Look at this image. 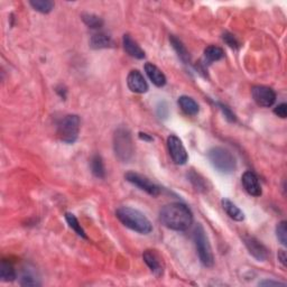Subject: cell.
I'll list each match as a JSON object with an SVG mask.
<instances>
[{
    "mask_svg": "<svg viewBox=\"0 0 287 287\" xmlns=\"http://www.w3.org/2000/svg\"><path fill=\"white\" fill-rule=\"evenodd\" d=\"M159 220L170 230L185 231L193 223V213L187 205L181 202H174L160 210Z\"/></svg>",
    "mask_w": 287,
    "mask_h": 287,
    "instance_id": "obj_1",
    "label": "cell"
},
{
    "mask_svg": "<svg viewBox=\"0 0 287 287\" xmlns=\"http://www.w3.org/2000/svg\"><path fill=\"white\" fill-rule=\"evenodd\" d=\"M116 215L125 227L132 229L141 235H148L152 230L149 220L137 209L130 208V206H121L116 211Z\"/></svg>",
    "mask_w": 287,
    "mask_h": 287,
    "instance_id": "obj_2",
    "label": "cell"
},
{
    "mask_svg": "<svg viewBox=\"0 0 287 287\" xmlns=\"http://www.w3.org/2000/svg\"><path fill=\"white\" fill-rule=\"evenodd\" d=\"M208 158L211 165L222 174H230L235 172L237 167V161L235 156L230 150L223 147H213L208 151Z\"/></svg>",
    "mask_w": 287,
    "mask_h": 287,
    "instance_id": "obj_3",
    "label": "cell"
},
{
    "mask_svg": "<svg viewBox=\"0 0 287 287\" xmlns=\"http://www.w3.org/2000/svg\"><path fill=\"white\" fill-rule=\"evenodd\" d=\"M114 149L118 159L127 163L134 155V144L132 134L125 127H119L114 135Z\"/></svg>",
    "mask_w": 287,
    "mask_h": 287,
    "instance_id": "obj_4",
    "label": "cell"
},
{
    "mask_svg": "<svg viewBox=\"0 0 287 287\" xmlns=\"http://www.w3.org/2000/svg\"><path fill=\"white\" fill-rule=\"evenodd\" d=\"M193 239H194V244L196 247L197 255L201 263L204 265L205 267H212L214 264V258L212 254V248L206 236L204 228L201 226L200 223H197V226L194 229L193 232Z\"/></svg>",
    "mask_w": 287,
    "mask_h": 287,
    "instance_id": "obj_5",
    "label": "cell"
},
{
    "mask_svg": "<svg viewBox=\"0 0 287 287\" xmlns=\"http://www.w3.org/2000/svg\"><path fill=\"white\" fill-rule=\"evenodd\" d=\"M80 133V118L76 115H67L57 125V136L63 143L73 144Z\"/></svg>",
    "mask_w": 287,
    "mask_h": 287,
    "instance_id": "obj_6",
    "label": "cell"
},
{
    "mask_svg": "<svg viewBox=\"0 0 287 287\" xmlns=\"http://www.w3.org/2000/svg\"><path fill=\"white\" fill-rule=\"evenodd\" d=\"M167 147L169 155L172 157V159L175 164L176 165L186 164L188 155L181 139L177 136H175V135H170L167 138Z\"/></svg>",
    "mask_w": 287,
    "mask_h": 287,
    "instance_id": "obj_7",
    "label": "cell"
},
{
    "mask_svg": "<svg viewBox=\"0 0 287 287\" xmlns=\"http://www.w3.org/2000/svg\"><path fill=\"white\" fill-rule=\"evenodd\" d=\"M251 96L258 106L264 108L272 107L276 101V93L266 85H255L251 88Z\"/></svg>",
    "mask_w": 287,
    "mask_h": 287,
    "instance_id": "obj_8",
    "label": "cell"
},
{
    "mask_svg": "<svg viewBox=\"0 0 287 287\" xmlns=\"http://www.w3.org/2000/svg\"><path fill=\"white\" fill-rule=\"evenodd\" d=\"M125 178L127 179L129 183L134 184L135 186L139 187L142 191H145L147 194H149L151 196H157L160 193L159 186H157L156 184H154L147 177L143 176L141 174L135 172H128L125 175Z\"/></svg>",
    "mask_w": 287,
    "mask_h": 287,
    "instance_id": "obj_9",
    "label": "cell"
},
{
    "mask_svg": "<svg viewBox=\"0 0 287 287\" xmlns=\"http://www.w3.org/2000/svg\"><path fill=\"white\" fill-rule=\"evenodd\" d=\"M244 242L246 248L249 251V254L253 256L254 258L257 259L258 262H265V260L267 259L268 257L267 248L259 240L256 239L255 237L245 236Z\"/></svg>",
    "mask_w": 287,
    "mask_h": 287,
    "instance_id": "obj_10",
    "label": "cell"
},
{
    "mask_svg": "<svg viewBox=\"0 0 287 287\" xmlns=\"http://www.w3.org/2000/svg\"><path fill=\"white\" fill-rule=\"evenodd\" d=\"M127 85L130 91L135 93H146L148 91L147 81L138 70L129 72L127 76Z\"/></svg>",
    "mask_w": 287,
    "mask_h": 287,
    "instance_id": "obj_11",
    "label": "cell"
},
{
    "mask_svg": "<svg viewBox=\"0 0 287 287\" xmlns=\"http://www.w3.org/2000/svg\"><path fill=\"white\" fill-rule=\"evenodd\" d=\"M241 182L248 194L256 196V197L262 195V193H263L262 186H260L257 175H256L254 172H251V170H247V172H245L241 177Z\"/></svg>",
    "mask_w": 287,
    "mask_h": 287,
    "instance_id": "obj_12",
    "label": "cell"
},
{
    "mask_svg": "<svg viewBox=\"0 0 287 287\" xmlns=\"http://www.w3.org/2000/svg\"><path fill=\"white\" fill-rule=\"evenodd\" d=\"M143 259L155 276L160 277L161 275H163V273H164L163 262H161L160 256L157 254L155 250L144 251Z\"/></svg>",
    "mask_w": 287,
    "mask_h": 287,
    "instance_id": "obj_13",
    "label": "cell"
},
{
    "mask_svg": "<svg viewBox=\"0 0 287 287\" xmlns=\"http://www.w3.org/2000/svg\"><path fill=\"white\" fill-rule=\"evenodd\" d=\"M123 45H124L125 51L127 52L128 55L135 58H138V60H143V58H145V52L143 51L142 47L137 44V42H135L130 35L128 34L124 35Z\"/></svg>",
    "mask_w": 287,
    "mask_h": 287,
    "instance_id": "obj_14",
    "label": "cell"
},
{
    "mask_svg": "<svg viewBox=\"0 0 287 287\" xmlns=\"http://www.w3.org/2000/svg\"><path fill=\"white\" fill-rule=\"evenodd\" d=\"M145 72L148 78H149V80L152 82V84H155L156 87L161 88L166 84L165 74L158 69V67L152 64V63H146Z\"/></svg>",
    "mask_w": 287,
    "mask_h": 287,
    "instance_id": "obj_15",
    "label": "cell"
},
{
    "mask_svg": "<svg viewBox=\"0 0 287 287\" xmlns=\"http://www.w3.org/2000/svg\"><path fill=\"white\" fill-rule=\"evenodd\" d=\"M90 46L94 49L109 48L114 46V40L109 35L106 33H96L91 36L90 39Z\"/></svg>",
    "mask_w": 287,
    "mask_h": 287,
    "instance_id": "obj_16",
    "label": "cell"
},
{
    "mask_svg": "<svg viewBox=\"0 0 287 287\" xmlns=\"http://www.w3.org/2000/svg\"><path fill=\"white\" fill-rule=\"evenodd\" d=\"M178 106L181 109L185 112L188 116H196L200 111V107L197 105V102L192 99L191 97L187 96H182L178 98Z\"/></svg>",
    "mask_w": 287,
    "mask_h": 287,
    "instance_id": "obj_17",
    "label": "cell"
},
{
    "mask_svg": "<svg viewBox=\"0 0 287 287\" xmlns=\"http://www.w3.org/2000/svg\"><path fill=\"white\" fill-rule=\"evenodd\" d=\"M222 208L226 211V213L230 217L231 219L235 220V221H244L245 220V214L242 211L238 208V206L231 202L229 199H223L221 201Z\"/></svg>",
    "mask_w": 287,
    "mask_h": 287,
    "instance_id": "obj_18",
    "label": "cell"
},
{
    "mask_svg": "<svg viewBox=\"0 0 287 287\" xmlns=\"http://www.w3.org/2000/svg\"><path fill=\"white\" fill-rule=\"evenodd\" d=\"M224 56V52L221 47L214 46V45H210V46L204 49V60L205 63L211 64L212 62H217Z\"/></svg>",
    "mask_w": 287,
    "mask_h": 287,
    "instance_id": "obj_19",
    "label": "cell"
},
{
    "mask_svg": "<svg viewBox=\"0 0 287 287\" xmlns=\"http://www.w3.org/2000/svg\"><path fill=\"white\" fill-rule=\"evenodd\" d=\"M169 42H170V44H172V46L175 49V52L177 53L178 57L181 58L184 63L190 62V54H188L186 47L184 46V44L181 42V40L175 37V36L170 35L169 36Z\"/></svg>",
    "mask_w": 287,
    "mask_h": 287,
    "instance_id": "obj_20",
    "label": "cell"
},
{
    "mask_svg": "<svg viewBox=\"0 0 287 287\" xmlns=\"http://www.w3.org/2000/svg\"><path fill=\"white\" fill-rule=\"evenodd\" d=\"M0 278L2 282H13L16 280V271L11 263L2 260L0 265Z\"/></svg>",
    "mask_w": 287,
    "mask_h": 287,
    "instance_id": "obj_21",
    "label": "cell"
},
{
    "mask_svg": "<svg viewBox=\"0 0 287 287\" xmlns=\"http://www.w3.org/2000/svg\"><path fill=\"white\" fill-rule=\"evenodd\" d=\"M81 18L85 25L92 29H100L103 26V19L101 17H99L94 13L91 12H83L81 15Z\"/></svg>",
    "mask_w": 287,
    "mask_h": 287,
    "instance_id": "obj_22",
    "label": "cell"
},
{
    "mask_svg": "<svg viewBox=\"0 0 287 287\" xmlns=\"http://www.w3.org/2000/svg\"><path fill=\"white\" fill-rule=\"evenodd\" d=\"M91 170L94 176L98 178H103L106 176L105 165H103V160L100 155H94L91 158Z\"/></svg>",
    "mask_w": 287,
    "mask_h": 287,
    "instance_id": "obj_23",
    "label": "cell"
},
{
    "mask_svg": "<svg viewBox=\"0 0 287 287\" xmlns=\"http://www.w3.org/2000/svg\"><path fill=\"white\" fill-rule=\"evenodd\" d=\"M20 285L21 286H39V278L35 275L34 272H31L29 268L24 269L20 276Z\"/></svg>",
    "mask_w": 287,
    "mask_h": 287,
    "instance_id": "obj_24",
    "label": "cell"
},
{
    "mask_svg": "<svg viewBox=\"0 0 287 287\" xmlns=\"http://www.w3.org/2000/svg\"><path fill=\"white\" fill-rule=\"evenodd\" d=\"M29 4L36 11L42 13L51 12L54 8V2L51 0H31V1H29Z\"/></svg>",
    "mask_w": 287,
    "mask_h": 287,
    "instance_id": "obj_25",
    "label": "cell"
},
{
    "mask_svg": "<svg viewBox=\"0 0 287 287\" xmlns=\"http://www.w3.org/2000/svg\"><path fill=\"white\" fill-rule=\"evenodd\" d=\"M65 220L66 222L69 223L70 228L73 229V230L78 233V236L84 238V239H87V235H85V231L83 230V228L81 227V224L79 223L78 219L75 218V215L73 213H65Z\"/></svg>",
    "mask_w": 287,
    "mask_h": 287,
    "instance_id": "obj_26",
    "label": "cell"
},
{
    "mask_svg": "<svg viewBox=\"0 0 287 287\" xmlns=\"http://www.w3.org/2000/svg\"><path fill=\"white\" fill-rule=\"evenodd\" d=\"M187 177H188V181H190L193 186H194L196 190L199 191H206V183H205V179L199 175L197 173H195L194 170H191L190 173L187 174Z\"/></svg>",
    "mask_w": 287,
    "mask_h": 287,
    "instance_id": "obj_27",
    "label": "cell"
},
{
    "mask_svg": "<svg viewBox=\"0 0 287 287\" xmlns=\"http://www.w3.org/2000/svg\"><path fill=\"white\" fill-rule=\"evenodd\" d=\"M276 237L283 246L287 245V223L286 221H281L277 224Z\"/></svg>",
    "mask_w": 287,
    "mask_h": 287,
    "instance_id": "obj_28",
    "label": "cell"
},
{
    "mask_svg": "<svg viewBox=\"0 0 287 287\" xmlns=\"http://www.w3.org/2000/svg\"><path fill=\"white\" fill-rule=\"evenodd\" d=\"M222 38L224 40V43H226L229 47H231V48H238L240 46V43H239V40H238L236 37H235V35H232L230 33H224L222 35Z\"/></svg>",
    "mask_w": 287,
    "mask_h": 287,
    "instance_id": "obj_29",
    "label": "cell"
},
{
    "mask_svg": "<svg viewBox=\"0 0 287 287\" xmlns=\"http://www.w3.org/2000/svg\"><path fill=\"white\" fill-rule=\"evenodd\" d=\"M217 105H218V107L220 108V109H221V111L223 112V115H224V117H226V119L228 121H230V123H235V121L237 120L236 115L231 111L230 108L227 107L226 105H223V103H220V102H217Z\"/></svg>",
    "mask_w": 287,
    "mask_h": 287,
    "instance_id": "obj_30",
    "label": "cell"
},
{
    "mask_svg": "<svg viewBox=\"0 0 287 287\" xmlns=\"http://www.w3.org/2000/svg\"><path fill=\"white\" fill-rule=\"evenodd\" d=\"M274 112H275L276 116L285 119L287 116V105L286 103H281V105H278L275 109H274Z\"/></svg>",
    "mask_w": 287,
    "mask_h": 287,
    "instance_id": "obj_31",
    "label": "cell"
},
{
    "mask_svg": "<svg viewBox=\"0 0 287 287\" xmlns=\"http://www.w3.org/2000/svg\"><path fill=\"white\" fill-rule=\"evenodd\" d=\"M277 257H278V260H280V263L283 265V266L286 267V265H287V257H286V253H285L284 249H280V250H278Z\"/></svg>",
    "mask_w": 287,
    "mask_h": 287,
    "instance_id": "obj_32",
    "label": "cell"
},
{
    "mask_svg": "<svg viewBox=\"0 0 287 287\" xmlns=\"http://www.w3.org/2000/svg\"><path fill=\"white\" fill-rule=\"evenodd\" d=\"M260 286H286L284 283L274 282V281H263L259 283Z\"/></svg>",
    "mask_w": 287,
    "mask_h": 287,
    "instance_id": "obj_33",
    "label": "cell"
},
{
    "mask_svg": "<svg viewBox=\"0 0 287 287\" xmlns=\"http://www.w3.org/2000/svg\"><path fill=\"white\" fill-rule=\"evenodd\" d=\"M139 138L144 139V141H147V142H151L152 138L148 136L147 134H143V133H139Z\"/></svg>",
    "mask_w": 287,
    "mask_h": 287,
    "instance_id": "obj_34",
    "label": "cell"
}]
</instances>
